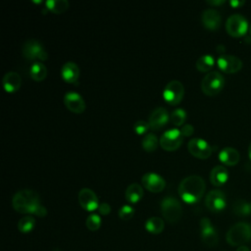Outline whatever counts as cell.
<instances>
[{
    "mask_svg": "<svg viewBox=\"0 0 251 251\" xmlns=\"http://www.w3.org/2000/svg\"><path fill=\"white\" fill-rule=\"evenodd\" d=\"M150 128V126H149V123L145 122V121H137L134 123L133 125V130L138 134V135H141V134H144L148 131V129Z\"/></svg>",
    "mask_w": 251,
    "mask_h": 251,
    "instance_id": "cell-34",
    "label": "cell"
},
{
    "mask_svg": "<svg viewBox=\"0 0 251 251\" xmlns=\"http://www.w3.org/2000/svg\"><path fill=\"white\" fill-rule=\"evenodd\" d=\"M250 34H251V25H250Z\"/></svg>",
    "mask_w": 251,
    "mask_h": 251,
    "instance_id": "cell-41",
    "label": "cell"
},
{
    "mask_svg": "<svg viewBox=\"0 0 251 251\" xmlns=\"http://www.w3.org/2000/svg\"><path fill=\"white\" fill-rule=\"evenodd\" d=\"M183 137L184 136L181 134L180 129L171 128L162 134L160 138V145L166 151H175L181 145Z\"/></svg>",
    "mask_w": 251,
    "mask_h": 251,
    "instance_id": "cell-9",
    "label": "cell"
},
{
    "mask_svg": "<svg viewBox=\"0 0 251 251\" xmlns=\"http://www.w3.org/2000/svg\"><path fill=\"white\" fill-rule=\"evenodd\" d=\"M35 226V220L31 216L23 217L18 223V228L23 233L30 232Z\"/></svg>",
    "mask_w": 251,
    "mask_h": 251,
    "instance_id": "cell-30",
    "label": "cell"
},
{
    "mask_svg": "<svg viewBox=\"0 0 251 251\" xmlns=\"http://www.w3.org/2000/svg\"><path fill=\"white\" fill-rule=\"evenodd\" d=\"M169 113L168 111L163 107L155 108L149 115L148 123L150 126V128L153 130H159L162 127H164L168 122H169Z\"/></svg>",
    "mask_w": 251,
    "mask_h": 251,
    "instance_id": "cell-16",
    "label": "cell"
},
{
    "mask_svg": "<svg viewBox=\"0 0 251 251\" xmlns=\"http://www.w3.org/2000/svg\"><path fill=\"white\" fill-rule=\"evenodd\" d=\"M206 183L204 179L196 175H192L183 178L178 184V194L180 198L188 204L198 202L204 195Z\"/></svg>",
    "mask_w": 251,
    "mask_h": 251,
    "instance_id": "cell-2",
    "label": "cell"
},
{
    "mask_svg": "<svg viewBox=\"0 0 251 251\" xmlns=\"http://www.w3.org/2000/svg\"><path fill=\"white\" fill-rule=\"evenodd\" d=\"M248 155H249V157H250V159H251V142H250L249 147H248Z\"/></svg>",
    "mask_w": 251,
    "mask_h": 251,
    "instance_id": "cell-40",
    "label": "cell"
},
{
    "mask_svg": "<svg viewBox=\"0 0 251 251\" xmlns=\"http://www.w3.org/2000/svg\"><path fill=\"white\" fill-rule=\"evenodd\" d=\"M233 213L239 217H247L251 214V204L243 199H237L232 205Z\"/></svg>",
    "mask_w": 251,
    "mask_h": 251,
    "instance_id": "cell-27",
    "label": "cell"
},
{
    "mask_svg": "<svg viewBox=\"0 0 251 251\" xmlns=\"http://www.w3.org/2000/svg\"><path fill=\"white\" fill-rule=\"evenodd\" d=\"M158 137L156 134L154 133H147L142 141H141V145L143 147V149L146 152H153L157 149L158 147Z\"/></svg>",
    "mask_w": 251,
    "mask_h": 251,
    "instance_id": "cell-29",
    "label": "cell"
},
{
    "mask_svg": "<svg viewBox=\"0 0 251 251\" xmlns=\"http://www.w3.org/2000/svg\"><path fill=\"white\" fill-rule=\"evenodd\" d=\"M236 251H250V250H249V248L246 247L245 245H242V246H239V247L236 249Z\"/></svg>",
    "mask_w": 251,
    "mask_h": 251,
    "instance_id": "cell-39",
    "label": "cell"
},
{
    "mask_svg": "<svg viewBox=\"0 0 251 251\" xmlns=\"http://www.w3.org/2000/svg\"><path fill=\"white\" fill-rule=\"evenodd\" d=\"M141 182L147 190L154 193L163 191L166 186L165 179L155 173H146L145 175H143Z\"/></svg>",
    "mask_w": 251,
    "mask_h": 251,
    "instance_id": "cell-17",
    "label": "cell"
},
{
    "mask_svg": "<svg viewBox=\"0 0 251 251\" xmlns=\"http://www.w3.org/2000/svg\"><path fill=\"white\" fill-rule=\"evenodd\" d=\"M165 227L164 221L159 217H152L145 223V228L147 231L153 234H158L163 231Z\"/></svg>",
    "mask_w": 251,
    "mask_h": 251,
    "instance_id": "cell-25",
    "label": "cell"
},
{
    "mask_svg": "<svg viewBox=\"0 0 251 251\" xmlns=\"http://www.w3.org/2000/svg\"><path fill=\"white\" fill-rule=\"evenodd\" d=\"M161 212L167 222L174 224L181 218L182 207L176 198L167 196L161 202Z\"/></svg>",
    "mask_w": 251,
    "mask_h": 251,
    "instance_id": "cell-5",
    "label": "cell"
},
{
    "mask_svg": "<svg viewBox=\"0 0 251 251\" xmlns=\"http://www.w3.org/2000/svg\"><path fill=\"white\" fill-rule=\"evenodd\" d=\"M180 131H181V134L183 136H190L193 133V131H194V127L191 125H189V124L188 125H184V126H181Z\"/></svg>",
    "mask_w": 251,
    "mask_h": 251,
    "instance_id": "cell-35",
    "label": "cell"
},
{
    "mask_svg": "<svg viewBox=\"0 0 251 251\" xmlns=\"http://www.w3.org/2000/svg\"><path fill=\"white\" fill-rule=\"evenodd\" d=\"M225 85V78L219 72L213 71L208 73L201 81V89L204 94L214 96L218 94Z\"/></svg>",
    "mask_w": 251,
    "mask_h": 251,
    "instance_id": "cell-6",
    "label": "cell"
},
{
    "mask_svg": "<svg viewBox=\"0 0 251 251\" xmlns=\"http://www.w3.org/2000/svg\"><path fill=\"white\" fill-rule=\"evenodd\" d=\"M217 64L221 71L227 74L236 73L242 68V61L238 57L228 54L221 55L217 60Z\"/></svg>",
    "mask_w": 251,
    "mask_h": 251,
    "instance_id": "cell-12",
    "label": "cell"
},
{
    "mask_svg": "<svg viewBox=\"0 0 251 251\" xmlns=\"http://www.w3.org/2000/svg\"><path fill=\"white\" fill-rule=\"evenodd\" d=\"M184 95L183 84L178 80H171L164 88L163 97L165 101L173 106L180 103Z\"/></svg>",
    "mask_w": 251,
    "mask_h": 251,
    "instance_id": "cell-8",
    "label": "cell"
},
{
    "mask_svg": "<svg viewBox=\"0 0 251 251\" xmlns=\"http://www.w3.org/2000/svg\"><path fill=\"white\" fill-rule=\"evenodd\" d=\"M98 211L101 215L103 216H107L108 214H110L111 212V207L109 204L107 203H101L99 204V207H98Z\"/></svg>",
    "mask_w": 251,
    "mask_h": 251,
    "instance_id": "cell-36",
    "label": "cell"
},
{
    "mask_svg": "<svg viewBox=\"0 0 251 251\" xmlns=\"http://www.w3.org/2000/svg\"><path fill=\"white\" fill-rule=\"evenodd\" d=\"M226 29L227 33L233 37L242 36L248 29V22L244 16L233 14L227 18L226 22Z\"/></svg>",
    "mask_w": 251,
    "mask_h": 251,
    "instance_id": "cell-7",
    "label": "cell"
},
{
    "mask_svg": "<svg viewBox=\"0 0 251 251\" xmlns=\"http://www.w3.org/2000/svg\"><path fill=\"white\" fill-rule=\"evenodd\" d=\"M134 215V209L129 206V205H124L120 210H119V217L123 221H128L130 220Z\"/></svg>",
    "mask_w": 251,
    "mask_h": 251,
    "instance_id": "cell-33",
    "label": "cell"
},
{
    "mask_svg": "<svg viewBox=\"0 0 251 251\" xmlns=\"http://www.w3.org/2000/svg\"><path fill=\"white\" fill-rule=\"evenodd\" d=\"M228 178V172L224 166H216L210 173V181L215 186H221L226 182Z\"/></svg>",
    "mask_w": 251,
    "mask_h": 251,
    "instance_id": "cell-22",
    "label": "cell"
},
{
    "mask_svg": "<svg viewBox=\"0 0 251 251\" xmlns=\"http://www.w3.org/2000/svg\"><path fill=\"white\" fill-rule=\"evenodd\" d=\"M201 239L209 247H214L218 243V233L208 218H202L200 221Z\"/></svg>",
    "mask_w": 251,
    "mask_h": 251,
    "instance_id": "cell-13",
    "label": "cell"
},
{
    "mask_svg": "<svg viewBox=\"0 0 251 251\" xmlns=\"http://www.w3.org/2000/svg\"><path fill=\"white\" fill-rule=\"evenodd\" d=\"M13 208L22 214H32L38 217H45L47 210L40 204L37 192L31 189H22L16 192L12 199Z\"/></svg>",
    "mask_w": 251,
    "mask_h": 251,
    "instance_id": "cell-1",
    "label": "cell"
},
{
    "mask_svg": "<svg viewBox=\"0 0 251 251\" xmlns=\"http://www.w3.org/2000/svg\"><path fill=\"white\" fill-rule=\"evenodd\" d=\"M205 205L211 212L218 213L223 211L226 205L225 193L220 189L211 190L206 195Z\"/></svg>",
    "mask_w": 251,
    "mask_h": 251,
    "instance_id": "cell-11",
    "label": "cell"
},
{
    "mask_svg": "<svg viewBox=\"0 0 251 251\" xmlns=\"http://www.w3.org/2000/svg\"><path fill=\"white\" fill-rule=\"evenodd\" d=\"M207 3L213 6H218L225 3V0H207Z\"/></svg>",
    "mask_w": 251,
    "mask_h": 251,
    "instance_id": "cell-38",
    "label": "cell"
},
{
    "mask_svg": "<svg viewBox=\"0 0 251 251\" xmlns=\"http://www.w3.org/2000/svg\"><path fill=\"white\" fill-rule=\"evenodd\" d=\"M189 153L198 159H207L212 154V147L202 138H192L187 144Z\"/></svg>",
    "mask_w": 251,
    "mask_h": 251,
    "instance_id": "cell-10",
    "label": "cell"
},
{
    "mask_svg": "<svg viewBox=\"0 0 251 251\" xmlns=\"http://www.w3.org/2000/svg\"><path fill=\"white\" fill-rule=\"evenodd\" d=\"M61 76L66 82L76 84L79 77L78 66L72 61L66 62L61 68Z\"/></svg>",
    "mask_w": 251,
    "mask_h": 251,
    "instance_id": "cell-19",
    "label": "cell"
},
{
    "mask_svg": "<svg viewBox=\"0 0 251 251\" xmlns=\"http://www.w3.org/2000/svg\"><path fill=\"white\" fill-rule=\"evenodd\" d=\"M29 75L35 81H42L47 76V68L43 63L34 62L29 69Z\"/></svg>",
    "mask_w": 251,
    "mask_h": 251,
    "instance_id": "cell-24",
    "label": "cell"
},
{
    "mask_svg": "<svg viewBox=\"0 0 251 251\" xmlns=\"http://www.w3.org/2000/svg\"><path fill=\"white\" fill-rule=\"evenodd\" d=\"M64 104L71 112L75 114L83 113L86 108L83 98L74 91H69L64 95Z\"/></svg>",
    "mask_w": 251,
    "mask_h": 251,
    "instance_id": "cell-15",
    "label": "cell"
},
{
    "mask_svg": "<svg viewBox=\"0 0 251 251\" xmlns=\"http://www.w3.org/2000/svg\"><path fill=\"white\" fill-rule=\"evenodd\" d=\"M23 56L29 61H46L48 59V53L45 50L41 42L34 38L26 39L22 47Z\"/></svg>",
    "mask_w": 251,
    "mask_h": 251,
    "instance_id": "cell-4",
    "label": "cell"
},
{
    "mask_svg": "<svg viewBox=\"0 0 251 251\" xmlns=\"http://www.w3.org/2000/svg\"><path fill=\"white\" fill-rule=\"evenodd\" d=\"M201 22L207 29L217 30L221 25L222 18L217 10L206 9L201 15Z\"/></svg>",
    "mask_w": 251,
    "mask_h": 251,
    "instance_id": "cell-18",
    "label": "cell"
},
{
    "mask_svg": "<svg viewBox=\"0 0 251 251\" xmlns=\"http://www.w3.org/2000/svg\"><path fill=\"white\" fill-rule=\"evenodd\" d=\"M85 225H86V227L89 230H91V231L97 230L100 227V226H101V218H100V216L97 215V214L89 215L86 218Z\"/></svg>",
    "mask_w": 251,
    "mask_h": 251,
    "instance_id": "cell-32",
    "label": "cell"
},
{
    "mask_svg": "<svg viewBox=\"0 0 251 251\" xmlns=\"http://www.w3.org/2000/svg\"><path fill=\"white\" fill-rule=\"evenodd\" d=\"M45 5L49 11L54 14H62L69 8V2L67 0H48Z\"/></svg>",
    "mask_w": 251,
    "mask_h": 251,
    "instance_id": "cell-28",
    "label": "cell"
},
{
    "mask_svg": "<svg viewBox=\"0 0 251 251\" xmlns=\"http://www.w3.org/2000/svg\"><path fill=\"white\" fill-rule=\"evenodd\" d=\"M244 3H245V2H244L243 0H231V1H229V4H230L232 7H234V8L240 7V6H242Z\"/></svg>",
    "mask_w": 251,
    "mask_h": 251,
    "instance_id": "cell-37",
    "label": "cell"
},
{
    "mask_svg": "<svg viewBox=\"0 0 251 251\" xmlns=\"http://www.w3.org/2000/svg\"><path fill=\"white\" fill-rule=\"evenodd\" d=\"M77 199L79 205L88 212H92L99 207L97 195L89 188H81L78 192Z\"/></svg>",
    "mask_w": 251,
    "mask_h": 251,
    "instance_id": "cell-14",
    "label": "cell"
},
{
    "mask_svg": "<svg viewBox=\"0 0 251 251\" xmlns=\"http://www.w3.org/2000/svg\"><path fill=\"white\" fill-rule=\"evenodd\" d=\"M171 120L175 126H180L186 120V112L182 108H177L172 112Z\"/></svg>",
    "mask_w": 251,
    "mask_h": 251,
    "instance_id": "cell-31",
    "label": "cell"
},
{
    "mask_svg": "<svg viewBox=\"0 0 251 251\" xmlns=\"http://www.w3.org/2000/svg\"><path fill=\"white\" fill-rule=\"evenodd\" d=\"M215 65V59L212 55L210 54H205V55H202L201 57H199L196 61V69L199 71V72H208L210 71Z\"/></svg>",
    "mask_w": 251,
    "mask_h": 251,
    "instance_id": "cell-26",
    "label": "cell"
},
{
    "mask_svg": "<svg viewBox=\"0 0 251 251\" xmlns=\"http://www.w3.org/2000/svg\"><path fill=\"white\" fill-rule=\"evenodd\" d=\"M4 89L9 92L13 93L20 89L22 85V77L16 72H8L4 75L2 79Z\"/></svg>",
    "mask_w": 251,
    "mask_h": 251,
    "instance_id": "cell-20",
    "label": "cell"
},
{
    "mask_svg": "<svg viewBox=\"0 0 251 251\" xmlns=\"http://www.w3.org/2000/svg\"><path fill=\"white\" fill-rule=\"evenodd\" d=\"M126 199L128 203L135 204L143 197V188L138 183H131L127 186L125 193Z\"/></svg>",
    "mask_w": 251,
    "mask_h": 251,
    "instance_id": "cell-23",
    "label": "cell"
},
{
    "mask_svg": "<svg viewBox=\"0 0 251 251\" xmlns=\"http://www.w3.org/2000/svg\"><path fill=\"white\" fill-rule=\"evenodd\" d=\"M226 241L232 246H242L251 240V226L247 223H236L226 232Z\"/></svg>",
    "mask_w": 251,
    "mask_h": 251,
    "instance_id": "cell-3",
    "label": "cell"
},
{
    "mask_svg": "<svg viewBox=\"0 0 251 251\" xmlns=\"http://www.w3.org/2000/svg\"><path fill=\"white\" fill-rule=\"evenodd\" d=\"M220 161L227 166H234L239 162L240 155L235 148L225 147L219 154Z\"/></svg>",
    "mask_w": 251,
    "mask_h": 251,
    "instance_id": "cell-21",
    "label": "cell"
}]
</instances>
